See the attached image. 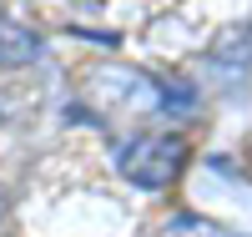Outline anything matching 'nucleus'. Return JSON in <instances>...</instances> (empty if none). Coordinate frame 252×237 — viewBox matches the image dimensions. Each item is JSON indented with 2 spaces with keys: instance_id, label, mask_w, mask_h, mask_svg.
Wrapping results in <instances>:
<instances>
[{
  "instance_id": "obj_1",
  "label": "nucleus",
  "mask_w": 252,
  "mask_h": 237,
  "mask_svg": "<svg viewBox=\"0 0 252 237\" xmlns=\"http://www.w3.org/2000/svg\"><path fill=\"white\" fill-rule=\"evenodd\" d=\"M116 167H121L126 182H136L146 192L172 187L187 167V141L172 136V132H136L116 146Z\"/></svg>"
},
{
  "instance_id": "obj_2",
  "label": "nucleus",
  "mask_w": 252,
  "mask_h": 237,
  "mask_svg": "<svg viewBox=\"0 0 252 237\" xmlns=\"http://www.w3.org/2000/svg\"><path fill=\"white\" fill-rule=\"evenodd\" d=\"M40 56V35L26 31L15 15L0 10V66H26V61Z\"/></svg>"
},
{
  "instance_id": "obj_3",
  "label": "nucleus",
  "mask_w": 252,
  "mask_h": 237,
  "mask_svg": "<svg viewBox=\"0 0 252 237\" xmlns=\"http://www.w3.org/2000/svg\"><path fill=\"white\" fill-rule=\"evenodd\" d=\"M157 237H227V232L212 227V222H202V217H182V222H172V227H161Z\"/></svg>"
},
{
  "instance_id": "obj_4",
  "label": "nucleus",
  "mask_w": 252,
  "mask_h": 237,
  "mask_svg": "<svg viewBox=\"0 0 252 237\" xmlns=\"http://www.w3.org/2000/svg\"><path fill=\"white\" fill-rule=\"evenodd\" d=\"M0 207H5V197H0Z\"/></svg>"
}]
</instances>
